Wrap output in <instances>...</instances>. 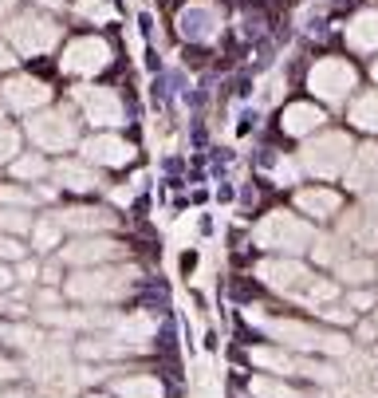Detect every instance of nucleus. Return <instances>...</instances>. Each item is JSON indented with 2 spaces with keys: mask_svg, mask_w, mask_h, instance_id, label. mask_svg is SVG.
Segmentation results:
<instances>
[{
  "mask_svg": "<svg viewBox=\"0 0 378 398\" xmlns=\"http://www.w3.org/2000/svg\"><path fill=\"white\" fill-rule=\"evenodd\" d=\"M0 201H20V205H32L36 194H24V189H0Z\"/></svg>",
  "mask_w": 378,
  "mask_h": 398,
  "instance_id": "obj_34",
  "label": "nucleus"
},
{
  "mask_svg": "<svg viewBox=\"0 0 378 398\" xmlns=\"http://www.w3.org/2000/svg\"><path fill=\"white\" fill-rule=\"evenodd\" d=\"M370 209H374V217H378V194H370Z\"/></svg>",
  "mask_w": 378,
  "mask_h": 398,
  "instance_id": "obj_41",
  "label": "nucleus"
},
{
  "mask_svg": "<svg viewBox=\"0 0 378 398\" xmlns=\"http://www.w3.org/2000/svg\"><path fill=\"white\" fill-rule=\"evenodd\" d=\"M0 229H9V233H28V229H32V217H28L24 209H0Z\"/></svg>",
  "mask_w": 378,
  "mask_h": 398,
  "instance_id": "obj_30",
  "label": "nucleus"
},
{
  "mask_svg": "<svg viewBox=\"0 0 378 398\" xmlns=\"http://www.w3.org/2000/svg\"><path fill=\"white\" fill-rule=\"evenodd\" d=\"M12 375H16V367H12V363H4V359H0V382H4V379H12Z\"/></svg>",
  "mask_w": 378,
  "mask_h": 398,
  "instance_id": "obj_37",
  "label": "nucleus"
},
{
  "mask_svg": "<svg viewBox=\"0 0 378 398\" xmlns=\"http://www.w3.org/2000/svg\"><path fill=\"white\" fill-rule=\"evenodd\" d=\"M138 272L135 268H91V272H79V276L68 280V296L71 300H87V304H107V300L126 296L130 280Z\"/></svg>",
  "mask_w": 378,
  "mask_h": 398,
  "instance_id": "obj_2",
  "label": "nucleus"
},
{
  "mask_svg": "<svg viewBox=\"0 0 378 398\" xmlns=\"http://www.w3.org/2000/svg\"><path fill=\"white\" fill-rule=\"evenodd\" d=\"M252 398H303L300 390H292V387H284V382H276V379H252Z\"/></svg>",
  "mask_w": 378,
  "mask_h": 398,
  "instance_id": "obj_27",
  "label": "nucleus"
},
{
  "mask_svg": "<svg viewBox=\"0 0 378 398\" xmlns=\"http://www.w3.org/2000/svg\"><path fill=\"white\" fill-rule=\"evenodd\" d=\"M311 248H315V261H323V264H343L347 256H351V253H347V245H339L335 237H320Z\"/></svg>",
  "mask_w": 378,
  "mask_h": 398,
  "instance_id": "obj_28",
  "label": "nucleus"
},
{
  "mask_svg": "<svg viewBox=\"0 0 378 398\" xmlns=\"http://www.w3.org/2000/svg\"><path fill=\"white\" fill-rule=\"evenodd\" d=\"M378 182V146H359L355 162L347 166V186L351 189H370Z\"/></svg>",
  "mask_w": 378,
  "mask_h": 398,
  "instance_id": "obj_15",
  "label": "nucleus"
},
{
  "mask_svg": "<svg viewBox=\"0 0 378 398\" xmlns=\"http://www.w3.org/2000/svg\"><path fill=\"white\" fill-rule=\"evenodd\" d=\"M347 43L355 51H378V12H359L347 24Z\"/></svg>",
  "mask_w": 378,
  "mask_h": 398,
  "instance_id": "obj_17",
  "label": "nucleus"
},
{
  "mask_svg": "<svg viewBox=\"0 0 378 398\" xmlns=\"http://www.w3.org/2000/svg\"><path fill=\"white\" fill-rule=\"evenodd\" d=\"M48 99H51V91L40 83V79H32V75H16V79L4 83V103H9L12 110H36V107H43Z\"/></svg>",
  "mask_w": 378,
  "mask_h": 398,
  "instance_id": "obj_12",
  "label": "nucleus"
},
{
  "mask_svg": "<svg viewBox=\"0 0 378 398\" xmlns=\"http://www.w3.org/2000/svg\"><path fill=\"white\" fill-rule=\"evenodd\" d=\"M252 363H256V367H268V371H280V375H311V379H331L327 367L303 363V359L288 355V351H272V347H256V351H252Z\"/></svg>",
  "mask_w": 378,
  "mask_h": 398,
  "instance_id": "obj_11",
  "label": "nucleus"
},
{
  "mask_svg": "<svg viewBox=\"0 0 378 398\" xmlns=\"http://www.w3.org/2000/svg\"><path fill=\"white\" fill-rule=\"evenodd\" d=\"M4 36H9V43L20 56H43L48 48H56L59 24L40 16V12H20V16H12L9 24H4Z\"/></svg>",
  "mask_w": 378,
  "mask_h": 398,
  "instance_id": "obj_3",
  "label": "nucleus"
},
{
  "mask_svg": "<svg viewBox=\"0 0 378 398\" xmlns=\"http://www.w3.org/2000/svg\"><path fill=\"white\" fill-rule=\"evenodd\" d=\"M99 398H103V394H99Z\"/></svg>",
  "mask_w": 378,
  "mask_h": 398,
  "instance_id": "obj_45",
  "label": "nucleus"
},
{
  "mask_svg": "<svg viewBox=\"0 0 378 398\" xmlns=\"http://www.w3.org/2000/svg\"><path fill=\"white\" fill-rule=\"evenodd\" d=\"M343 237H351L362 248H378V221L370 213H347L343 221Z\"/></svg>",
  "mask_w": 378,
  "mask_h": 398,
  "instance_id": "obj_19",
  "label": "nucleus"
},
{
  "mask_svg": "<svg viewBox=\"0 0 378 398\" xmlns=\"http://www.w3.org/2000/svg\"><path fill=\"white\" fill-rule=\"evenodd\" d=\"M378 268L370 261H355V256H347L343 264H339V280L343 284H367V280H374Z\"/></svg>",
  "mask_w": 378,
  "mask_h": 398,
  "instance_id": "obj_25",
  "label": "nucleus"
},
{
  "mask_svg": "<svg viewBox=\"0 0 378 398\" xmlns=\"http://www.w3.org/2000/svg\"><path fill=\"white\" fill-rule=\"evenodd\" d=\"M374 79H378V63H374Z\"/></svg>",
  "mask_w": 378,
  "mask_h": 398,
  "instance_id": "obj_44",
  "label": "nucleus"
},
{
  "mask_svg": "<svg viewBox=\"0 0 378 398\" xmlns=\"http://www.w3.org/2000/svg\"><path fill=\"white\" fill-rule=\"evenodd\" d=\"M355 158V146L347 135H320L315 142L303 146L300 162L308 174H315V178H335V174H343L347 166H351Z\"/></svg>",
  "mask_w": 378,
  "mask_h": 398,
  "instance_id": "obj_4",
  "label": "nucleus"
},
{
  "mask_svg": "<svg viewBox=\"0 0 378 398\" xmlns=\"http://www.w3.org/2000/svg\"><path fill=\"white\" fill-rule=\"evenodd\" d=\"M311 225L292 213H268V217L256 225V245L261 248H284V253H300L311 245Z\"/></svg>",
  "mask_w": 378,
  "mask_h": 398,
  "instance_id": "obj_5",
  "label": "nucleus"
},
{
  "mask_svg": "<svg viewBox=\"0 0 378 398\" xmlns=\"http://www.w3.org/2000/svg\"><path fill=\"white\" fill-rule=\"evenodd\" d=\"M59 225H63V229H75V233H91V229H110L115 217L103 209H63L59 213Z\"/></svg>",
  "mask_w": 378,
  "mask_h": 398,
  "instance_id": "obj_18",
  "label": "nucleus"
},
{
  "mask_svg": "<svg viewBox=\"0 0 378 398\" xmlns=\"http://www.w3.org/2000/svg\"><path fill=\"white\" fill-rule=\"evenodd\" d=\"M115 394L118 398H162V382L154 375H130V379L115 382Z\"/></svg>",
  "mask_w": 378,
  "mask_h": 398,
  "instance_id": "obj_21",
  "label": "nucleus"
},
{
  "mask_svg": "<svg viewBox=\"0 0 378 398\" xmlns=\"http://www.w3.org/2000/svg\"><path fill=\"white\" fill-rule=\"evenodd\" d=\"M20 256H24V245H16L12 237L0 233V261H20Z\"/></svg>",
  "mask_w": 378,
  "mask_h": 398,
  "instance_id": "obj_33",
  "label": "nucleus"
},
{
  "mask_svg": "<svg viewBox=\"0 0 378 398\" xmlns=\"http://www.w3.org/2000/svg\"><path fill=\"white\" fill-rule=\"evenodd\" d=\"M83 154L91 162H99V166H126V162H130V146H126L122 138H115V135H95V138H87Z\"/></svg>",
  "mask_w": 378,
  "mask_h": 398,
  "instance_id": "obj_13",
  "label": "nucleus"
},
{
  "mask_svg": "<svg viewBox=\"0 0 378 398\" xmlns=\"http://www.w3.org/2000/svg\"><path fill=\"white\" fill-rule=\"evenodd\" d=\"M9 9H12V0H0V16H4Z\"/></svg>",
  "mask_w": 378,
  "mask_h": 398,
  "instance_id": "obj_40",
  "label": "nucleus"
},
{
  "mask_svg": "<svg viewBox=\"0 0 378 398\" xmlns=\"http://www.w3.org/2000/svg\"><path fill=\"white\" fill-rule=\"evenodd\" d=\"M268 335L280 339V343H288V347H300V351H323V355H343V351H347L343 335L308 328V323H295V320H272Z\"/></svg>",
  "mask_w": 378,
  "mask_h": 398,
  "instance_id": "obj_6",
  "label": "nucleus"
},
{
  "mask_svg": "<svg viewBox=\"0 0 378 398\" xmlns=\"http://www.w3.org/2000/svg\"><path fill=\"white\" fill-rule=\"evenodd\" d=\"M122 253V248L115 245V241H79V245L63 248V261L68 264H103V261H115V256Z\"/></svg>",
  "mask_w": 378,
  "mask_h": 398,
  "instance_id": "obj_16",
  "label": "nucleus"
},
{
  "mask_svg": "<svg viewBox=\"0 0 378 398\" xmlns=\"http://www.w3.org/2000/svg\"><path fill=\"white\" fill-rule=\"evenodd\" d=\"M59 221H43V225H36V248H51L59 241Z\"/></svg>",
  "mask_w": 378,
  "mask_h": 398,
  "instance_id": "obj_31",
  "label": "nucleus"
},
{
  "mask_svg": "<svg viewBox=\"0 0 378 398\" xmlns=\"http://www.w3.org/2000/svg\"><path fill=\"white\" fill-rule=\"evenodd\" d=\"M308 83L320 99L343 103L347 95H351V87H355V68L347 60H339V56H327V60H320L315 68H311Z\"/></svg>",
  "mask_w": 378,
  "mask_h": 398,
  "instance_id": "obj_7",
  "label": "nucleus"
},
{
  "mask_svg": "<svg viewBox=\"0 0 378 398\" xmlns=\"http://www.w3.org/2000/svg\"><path fill=\"white\" fill-rule=\"evenodd\" d=\"M40 4H51V9H56V4H63V0H40Z\"/></svg>",
  "mask_w": 378,
  "mask_h": 398,
  "instance_id": "obj_43",
  "label": "nucleus"
},
{
  "mask_svg": "<svg viewBox=\"0 0 378 398\" xmlns=\"http://www.w3.org/2000/svg\"><path fill=\"white\" fill-rule=\"evenodd\" d=\"M118 335H122V339H135V343H142V339H150V335H154V320L138 312V315H130V320L118 323Z\"/></svg>",
  "mask_w": 378,
  "mask_h": 398,
  "instance_id": "obj_26",
  "label": "nucleus"
},
{
  "mask_svg": "<svg viewBox=\"0 0 378 398\" xmlns=\"http://www.w3.org/2000/svg\"><path fill=\"white\" fill-rule=\"evenodd\" d=\"M56 178L63 182L68 189H95V186H99L95 169L83 166V162H59V166H56Z\"/></svg>",
  "mask_w": 378,
  "mask_h": 398,
  "instance_id": "obj_22",
  "label": "nucleus"
},
{
  "mask_svg": "<svg viewBox=\"0 0 378 398\" xmlns=\"http://www.w3.org/2000/svg\"><path fill=\"white\" fill-rule=\"evenodd\" d=\"M351 304L355 308H370V296H367V292H359V296H351Z\"/></svg>",
  "mask_w": 378,
  "mask_h": 398,
  "instance_id": "obj_38",
  "label": "nucleus"
},
{
  "mask_svg": "<svg viewBox=\"0 0 378 398\" xmlns=\"http://www.w3.org/2000/svg\"><path fill=\"white\" fill-rule=\"evenodd\" d=\"M75 99L87 119L99 122V127H118L122 122V103H118V95L110 87H79Z\"/></svg>",
  "mask_w": 378,
  "mask_h": 398,
  "instance_id": "obj_10",
  "label": "nucleus"
},
{
  "mask_svg": "<svg viewBox=\"0 0 378 398\" xmlns=\"http://www.w3.org/2000/svg\"><path fill=\"white\" fill-rule=\"evenodd\" d=\"M9 284H12V272L4 268V264H0V288H9Z\"/></svg>",
  "mask_w": 378,
  "mask_h": 398,
  "instance_id": "obj_39",
  "label": "nucleus"
},
{
  "mask_svg": "<svg viewBox=\"0 0 378 398\" xmlns=\"http://www.w3.org/2000/svg\"><path fill=\"white\" fill-rule=\"evenodd\" d=\"M0 398H24V394H16V390H9V394H0Z\"/></svg>",
  "mask_w": 378,
  "mask_h": 398,
  "instance_id": "obj_42",
  "label": "nucleus"
},
{
  "mask_svg": "<svg viewBox=\"0 0 378 398\" xmlns=\"http://www.w3.org/2000/svg\"><path fill=\"white\" fill-rule=\"evenodd\" d=\"M295 201H300V209L311 213V217H331V213L339 209V194H331V189H303Z\"/></svg>",
  "mask_w": 378,
  "mask_h": 398,
  "instance_id": "obj_23",
  "label": "nucleus"
},
{
  "mask_svg": "<svg viewBox=\"0 0 378 398\" xmlns=\"http://www.w3.org/2000/svg\"><path fill=\"white\" fill-rule=\"evenodd\" d=\"M103 9V0H79V12L83 16H91V12H99Z\"/></svg>",
  "mask_w": 378,
  "mask_h": 398,
  "instance_id": "obj_35",
  "label": "nucleus"
},
{
  "mask_svg": "<svg viewBox=\"0 0 378 398\" xmlns=\"http://www.w3.org/2000/svg\"><path fill=\"white\" fill-rule=\"evenodd\" d=\"M16 146H20L16 130H12V127H0V162H9L12 154H16Z\"/></svg>",
  "mask_w": 378,
  "mask_h": 398,
  "instance_id": "obj_32",
  "label": "nucleus"
},
{
  "mask_svg": "<svg viewBox=\"0 0 378 398\" xmlns=\"http://www.w3.org/2000/svg\"><path fill=\"white\" fill-rule=\"evenodd\" d=\"M107 63H110V48H107V40H95V36L75 40L68 48V56H63V71H71V75H95Z\"/></svg>",
  "mask_w": 378,
  "mask_h": 398,
  "instance_id": "obj_9",
  "label": "nucleus"
},
{
  "mask_svg": "<svg viewBox=\"0 0 378 398\" xmlns=\"http://www.w3.org/2000/svg\"><path fill=\"white\" fill-rule=\"evenodd\" d=\"M28 135H32V142L43 146V150H68V146L79 138V130H75V119H71V115L48 110V115H36V119L28 122Z\"/></svg>",
  "mask_w": 378,
  "mask_h": 398,
  "instance_id": "obj_8",
  "label": "nucleus"
},
{
  "mask_svg": "<svg viewBox=\"0 0 378 398\" xmlns=\"http://www.w3.org/2000/svg\"><path fill=\"white\" fill-rule=\"evenodd\" d=\"M256 276L268 284V288L284 292L288 300H300V304H331V300L339 296V288L331 284V280L315 276L311 268H303L300 261H264L261 268H256Z\"/></svg>",
  "mask_w": 378,
  "mask_h": 398,
  "instance_id": "obj_1",
  "label": "nucleus"
},
{
  "mask_svg": "<svg viewBox=\"0 0 378 398\" xmlns=\"http://www.w3.org/2000/svg\"><path fill=\"white\" fill-rule=\"evenodd\" d=\"M323 122V110L308 107V103H295L284 110V135H311V130Z\"/></svg>",
  "mask_w": 378,
  "mask_h": 398,
  "instance_id": "obj_20",
  "label": "nucleus"
},
{
  "mask_svg": "<svg viewBox=\"0 0 378 398\" xmlns=\"http://www.w3.org/2000/svg\"><path fill=\"white\" fill-rule=\"evenodd\" d=\"M12 174H16V178H43V174H48V162L43 158H36V154H28V158H16L12 162Z\"/></svg>",
  "mask_w": 378,
  "mask_h": 398,
  "instance_id": "obj_29",
  "label": "nucleus"
},
{
  "mask_svg": "<svg viewBox=\"0 0 378 398\" xmlns=\"http://www.w3.org/2000/svg\"><path fill=\"white\" fill-rule=\"evenodd\" d=\"M217 24H221V16L209 4H189V9L182 12V32L189 36V40H213Z\"/></svg>",
  "mask_w": 378,
  "mask_h": 398,
  "instance_id": "obj_14",
  "label": "nucleus"
},
{
  "mask_svg": "<svg viewBox=\"0 0 378 398\" xmlns=\"http://www.w3.org/2000/svg\"><path fill=\"white\" fill-rule=\"evenodd\" d=\"M351 122L362 130H378V91L362 95V99H355L351 107Z\"/></svg>",
  "mask_w": 378,
  "mask_h": 398,
  "instance_id": "obj_24",
  "label": "nucleus"
},
{
  "mask_svg": "<svg viewBox=\"0 0 378 398\" xmlns=\"http://www.w3.org/2000/svg\"><path fill=\"white\" fill-rule=\"evenodd\" d=\"M12 60H16V56H12V51L4 48V43H0V71H4V68H12Z\"/></svg>",
  "mask_w": 378,
  "mask_h": 398,
  "instance_id": "obj_36",
  "label": "nucleus"
}]
</instances>
